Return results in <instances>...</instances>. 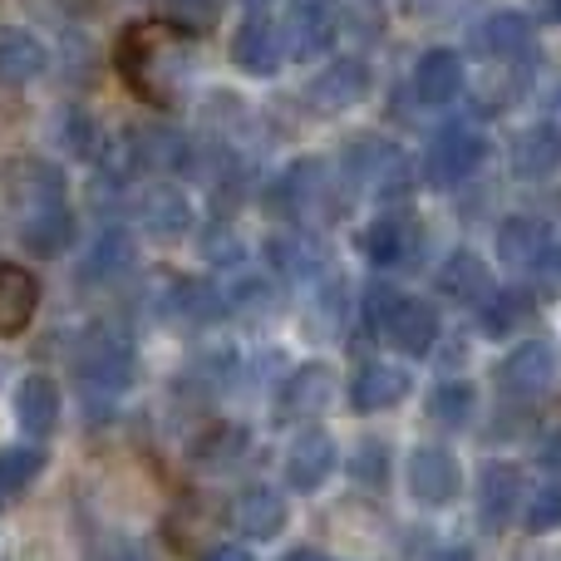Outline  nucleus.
<instances>
[{
  "instance_id": "nucleus-1",
  "label": "nucleus",
  "mask_w": 561,
  "mask_h": 561,
  "mask_svg": "<svg viewBox=\"0 0 561 561\" xmlns=\"http://www.w3.org/2000/svg\"><path fill=\"white\" fill-rule=\"evenodd\" d=\"M187 35H193V30L173 25V20H138V25H128L124 35H118V49H114L118 75H124V84L134 89L144 104H158V108L173 104Z\"/></svg>"
},
{
  "instance_id": "nucleus-2",
  "label": "nucleus",
  "mask_w": 561,
  "mask_h": 561,
  "mask_svg": "<svg viewBox=\"0 0 561 561\" xmlns=\"http://www.w3.org/2000/svg\"><path fill=\"white\" fill-rule=\"evenodd\" d=\"M10 207H15V232L30 252L49 256L59 247H69L75 217H69L65 203V173L55 163L25 158V163L10 168Z\"/></svg>"
},
{
  "instance_id": "nucleus-3",
  "label": "nucleus",
  "mask_w": 561,
  "mask_h": 561,
  "mask_svg": "<svg viewBox=\"0 0 561 561\" xmlns=\"http://www.w3.org/2000/svg\"><path fill=\"white\" fill-rule=\"evenodd\" d=\"M75 369H79V379H84V389H94V394H118V389H128V379H134V345H128L124 335L94 330V335H84V345H79Z\"/></svg>"
},
{
  "instance_id": "nucleus-4",
  "label": "nucleus",
  "mask_w": 561,
  "mask_h": 561,
  "mask_svg": "<svg viewBox=\"0 0 561 561\" xmlns=\"http://www.w3.org/2000/svg\"><path fill=\"white\" fill-rule=\"evenodd\" d=\"M552 379H557V355L547 340H523V345L497 365V389H503L507 399H517V404L542 399L547 389H552Z\"/></svg>"
},
{
  "instance_id": "nucleus-5",
  "label": "nucleus",
  "mask_w": 561,
  "mask_h": 561,
  "mask_svg": "<svg viewBox=\"0 0 561 561\" xmlns=\"http://www.w3.org/2000/svg\"><path fill=\"white\" fill-rule=\"evenodd\" d=\"M483 153H488L483 134H478V128H468V124H454V128H444V134L434 138L424 168H428V178H434L438 187H448V183H463V178L483 163Z\"/></svg>"
},
{
  "instance_id": "nucleus-6",
  "label": "nucleus",
  "mask_w": 561,
  "mask_h": 561,
  "mask_svg": "<svg viewBox=\"0 0 561 561\" xmlns=\"http://www.w3.org/2000/svg\"><path fill=\"white\" fill-rule=\"evenodd\" d=\"M280 59H286V39L266 15H252L232 35V65L247 69V75H276Z\"/></svg>"
},
{
  "instance_id": "nucleus-7",
  "label": "nucleus",
  "mask_w": 561,
  "mask_h": 561,
  "mask_svg": "<svg viewBox=\"0 0 561 561\" xmlns=\"http://www.w3.org/2000/svg\"><path fill=\"white\" fill-rule=\"evenodd\" d=\"M369 94V69L359 59H335L330 69H320L316 84H310V104L320 114H340V108H355Z\"/></svg>"
},
{
  "instance_id": "nucleus-8",
  "label": "nucleus",
  "mask_w": 561,
  "mask_h": 561,
  "mask_svg": "<svg viewBox=\"0 0 561 561\" xmlns=\"http://www.w3.org/2000/svg\"><path fill=\"white\" fill-rule=\"evenodd\" d=\"M335 30H340V10L330 5V0H300L296 15H290V25H286V35H280V39H286L290 55L310 59V55H320V49H330Z\"/></svg>"
},
{
  "instance_id": "nucleus-9",
  "label": "nucleus",
  "mask_w": 561,
  "mask_h": 561,
  "mask_svg": "<svg viewBox=\"0 0 561 561\" xmlns=\"http://www.w3.org/2000/svg\"><path fill=\"white\" fill-rule=\"evenodd\" d=\"M45 69H49V49L39 45L30 30H15V25L0 30V84L25 89V84H35Z\"/></svg>"
},
{
  "instance_id": "nucleus-10",
  "label": "nucleus",
  "mask_w": 561,
  "mask_h": 561,
  "mask_svg": "<svg viewBox=\"0 0 561 561\" xmlns=\"http://www.w3.org/2000/svg\"><path fill=\"white\" fill-rule=\"evenodd\" d=\"M39 310V280L20 262H0V335H20Z\"/></svg>"
},
{
  "instance_id": "nucleus-11",
  "label": "nucleus",
  "mask_w": 561,
  "mask_h": 561,
  "mask_svg": "<svg viewBox=\"0 0 561 561\" xmlns=\"http://www.w3.org/2000/svg\"><path fill=\"white\" fill-rule=\"evenodd\" d=\"M409 488H414L419 503L444 507L458 497V463L444 454V448H419L409 458Z\"/></svg>"
},
{
  "instance_id": "nucleus-12",
  "label": "nucleus",
  "mask_w": 561,
  "mask_h": 561,
  "mask_svg": "<svg viewBox=\"0 0 561 561\" xmlns=\"http://www.w3.org/2000/svg\"><path fill=\"white\" fill-rule=\"evenodd\" d=\"M414 99L428 108L448 104V99H458V89H463V59L454 55V49H428L424 59L414 65Z\"/></svg>"
},
{
  "instance_id": "nucleus-13",
  "label": "nucleus",
  "mask_w": 561,
  "mask_h": 561,
  "mask_svg": "<svg viewBox=\"0 0 561 561\" xmlns=\"http://www.w3.org/2000/svg\"><path fill=\"white\" fill-rule=\"evenodd\" d=\"M335 444H330L320 428H306V434L290 444V458H286V478L290 488H300V493H316L320 483H325L330 473H335Z\"/></svg>"
},
{
  "instance_id": "nucleus-14",
  "label": "nucleus",
  "mask_w": 561,
  "mask_h": 561,
  "mask_svg": "<svg viewBox=\"0 0 561 561\" xmlns=\"http://www.w3.org/2000/svg\"><path fill=\"white\" fill-rule=\"evenodd\" d=\"M385 340H394V345L409 350V355H428V350H434V340H438V310L428 306V300L399 296L394 316H389Z\"/></svg>"
},
{
  "instance_id": "nucleus-15",
  "label": "nucleus",
  "mask_w": 561,
  "mask_h": 561,
  "mask_svg": "<svg viewBox=\"0 0 561 561\" xmlns=\"http://www.w3.org/2000/svg\"><path fill=\"white\" fill-rule=\"evenodd\" d=\"M15 414H20V428L35 438H49L59 424V389L49 375H25L15 389Z\"/></svg>"
},
{
  "instance_id": "nucleus-16",
  "label": "nucleus",
  "mask_w": 561,
  "mask_h": 561,
  "mask_svg": "<svg viewBox=\"0 0 561 561\" xmlns=\"http://www.w3.org/2000/svg\"><path fill=\"white\" fill-rule=\"evenodd\" d=\"M547 247H552V237H547V227L537 217H507L497 227V262L513 266V272L547 262Z\"/></svg>"
},
{
  "instance_id": "nucleus-17",
  "label": "nucleus",
  "mask_w": 561,
  "mask_h": 561,
  "mask_svg": "<svg viewBox=\"0 0 561 561\" xmlns=\"http://www.w3.org/2000/svg\"><path fill=\"white\" fill-rule=\"evenodd\" d=\"M138 222L153 237H183L187 222H193V207H187V197L178 193V187L153 183L138 193Z\"/></svg>"
},
{
  "instance_id": "nucleus-18",
  "label": "nucleus",
  "mask_w": 561,
  "mask_h": 561,
  "mask_svg": "<svg viewBox=\"0 0 561 561\" xmlns=\"http://www.w3.org/2000/svg\"><path fill=\"white\" fill-rule=\"evenodd\" d=\"M419 247H424V237H419V227L409 217H379L365 232V252L375 266H409Z\"/></svg>"
},
{
  "instance_id": "nucleus-19",
  "label": "nucleus",
  "mask_w": 561,
  "mask_h": 561,
  "mask_svg": "<svg viewBox=\"0 0 561 561\" xmlns=\"http://www.w3.org/2000/svg\"><path fill=\"white\" fill-rule=\"evenodd\" d=\"M404 394H409V375L399 365H365L350 379V399H355V409H365V414L394 409Z\"/></svg>"
},
{
  "instance_id": "nucleus-20",
  "label": "nucleus",
  "mask_w": 561,
  "mask_h": 561,
  "mask_svg": "<svg viewBox=\"0 0 561 561\" xmlns=\"http://www.w3.org/2000/svg\"><path fill=\"white\" fill-rule=\"evenodd\" d=\"M513 168L523 178H552L561 168V128L537 124L513 144Z\"/></svg>"
},
{
  "instance_id": "nucleus-21",
  "label": "nucleus",
  "mask_w": 561,
  "mask_h": 561,
  "mask_svg": "<svg viewBox=\"0 0 561 561\" xmlns=\"http://www.w3.org/2000/svg\"><path fill=\"white\" fill-rule=\"evenodd\" d=\"M232 523L247 537H276L286 527V497H276L272 488H247L232 507Z\"/></svg>"
},
{
  "instance_id": "nucleus-22",
  "label": "nucleus",
  "mask_w": 561,
  "mask_h": 561,
  "mask_svg": "<svg viewBox=\"0 0 561 561\" xmlns=\"http://www.w3.org/2000/svg\"><path fill=\"white\" fill-rule=\"evenodd\" d=\"M128 153H134L138 168L168 173V168H183L187 158H193V148H187V138L173 134V128H138L134 144H128Z\"/></svg>"
},
{
  "instance_id": "nucleus-23",
  "label": "nucleus",
  "mask_w": 561,
  "mask_h": 561,
  "mask_svg": "<svg viewBox=\"0 0 561 561\" xmlns=\"http://www.w3.org/2000/svg\"><path fill=\"white\" fill-rule=\"evenodd\" d=\"M134 266V237L124 232V227H104L99 232V242L89 247V256H84V280H118Z\"/></svg>"
},
{
  "instance_id": "nucleus-24",
  "label": "nucleus",
  "mask_w": 561,
  "mask_h": 561,
  "mask_svg": "<svg viewBox=\"0 0 561 561\" xmlns=\"http://www.w3.org/2000/svg\"><path fill=\"white\" fill-rule=\"evenodd\" d=\"M533 45V25H527V15H517V10H497V15H488L483 25H478V49L483 55H523V49Z\"/></svg>"
},
{
  "instance_id": "nucleus-25",
  "label": "nucleus",
  "mask_w": 561,
  "mask_h": 561,
  "mask_svg": "<svg viewBox=\"0 0 561 561\" xmlns=\"http://www.w3.org/2000/svg\"><path fill=\"white\" fill-rule=\"evenodd\" d=\"M517 503H523V473L513 463H493L483 473V523L503 527Z\"/></svg>"
},
{
  "instance_id": "nucleus-26",
  "label": "nucleus",
  "mask_w": 561,
  "mask_h": 561,
  "mask_svg": "<svg viewBox=\"0 0 561 561\" xmlns=\"http://www.w3.org/2000/svg\"><path fill=\"white\" fill-rule=\"evenodd\" d=\"M213 523H217V507L203 503V497H183V507H173L168 517V542L178 552H197L203 537H213Z\"/></svg>"
},
{
  "instance_id": "nucleus-27",
  "label": "nucleus",
  "mask_w": 561,
  "mask_h": 561,
  "mask_svg": "<svg viewBox=\"0 0 561 561\" xmlns=\"http://www.w3.org/2000/svg\"><path fill=\"white\" fill-rule=\"evenodd\" d=\"M438 290L444 296H458V300H473L488 290V266L478 262L473 252H454L444 262V272H438Z\"/></svg>"
},
{
  "instance_id": "nucleus-28",
  "label": "nucleus",
  "mask_w": 561,
  "mask_h": 561,
  "mask_svg": "<svg viewBox=\"0 0 561 561\" xmlns=\"http://www.w3.org/2000/svg\"><path fill=\"white\" fill-rule=\"evenodd\" d=\"M39 468H45V454H39V448H30V444L0 448V503L25 493V488L39 478Z\"/></svg>"
},
{
  "instance_id": "nucleus-29",
  "label": "nucleus",
  "mask_w": 561,
  "mask_h": 561,
  "mask_svg": "<svg viewBox=\"0 0 561 561\" xmlns=\"http://www.w3.org/2000/svg\"><path fill=\"white\" fill-rule=\"evenodd\" d=\"M330 394H335L330 369L306 365L300 375H290V385H286V414H316V409H325Z\"/></svg>"
},
{
  "instance_id": "nucleus-30",
  "label": "nucleus",
  "mask_w": 561,
  "mask_h": 561,
  "mask_svg": "<svg viewBox=\"0 0 561 561\" xmlns=\"http://www.w3.org/2000/svg\"><path fill=\"white\" fill-rule=\"evenodd\" d=\"M428 414L448 428H463L468 419H473V385H463V379H444V385L434 389V399H428Z\"/></svg>"
},
{
  "instance_id": "nucleus-31",
  "label": "nucleus",
  "mask_w": 561,
  "mask_h": 561,
  "mask_svg": "<svg viewBox=\"0 0 561 561\" xmlns=\"http://www.w3.org/2000/svg\"><path fill=\"white\" fill-rule=\"evenodd\" d=\"M272 262H276V272L286 280H300V276L316 272L320 247L310 242V237H276V242H272Z\"/></svg>"
},
{
  "instance_id": "nucleus-32",
  "label": "nucleus",
  "mask_w": 561,
  "mask_h": 561,
  "mask_svg": "<svg viewBox=\"0 0 561 561\" xmlns=\"http://www.w3.org/2000/svg\"><path fill=\"white\" fill-rule=\"evenodd\" d=\"M527 316H533V300H527L523 290H503V296H493L483 306V330L488 335H513Z\"/></svg>"
},
{
  "instance_id": "nucleus-33",
  "label": "nucleus",
  "mask_w": 561,
  "mask_h": 561,
  "mask_svg": "<svg viewBox=\"0 0 561 561\" xmlns=\"http://www.w3.org/2000/svg\"><path fill=\"white\" fill-rule=\"evenodd\" d=\"M350 478L355 483H365V488H379L389 478V454H385V444H359L355 448V458H350Z\"/></svg>"
},
{
  "instance_id": "nucleus-34",
  "label": "nucleus",
  "mask_w": 561,
  "mask_h": 561,
  "mask_svg": "<svg viewBox=\"0 0 561 561\" xmlns=\"http://www.w3.org/2000/svg\"><path fill=\"white\" fill-rule=\"evenodd\" d=\"M163 10H168L163 20H173V25H183V30H203V25H213L217 0H163Z\"/></svg>"
},
{
  "instance_id": "nucleus-35",
  "label": "nucleus",
  "mask_w": 561,
  "mask_h": 561,
  "mask_svg": "<svg viewBox=\"0 0 561 561\" xmlns=\"http://www.w3.org/2000/svg\"><path fill=\"white\" fill-rule=\"evenodd\" d=\"M394 306H399V290L394 286H369L365 290V320H369V330H375V335H385V330H389Z\"/></svg>"
},
{
  "instance_id": "nucleus-36",
  "label": "nucleus",
  "mask_w": 561,
  "mask_h": 561,
  "mask_svg": "<svg viewBox=\"0 0 561 561\" xmlns=\"http://www.w3.org/2000/svg\"><path fill=\"white\" fill-rule=\"evenodd\" d=\"M527 523H533V533H547V527H561V483L542 488V493L533 497V507H527Z\"/></svg>"
},
{
  "instance_id": "nucleus-37",
  "label": "nucleus",
  "mask_w": 561,
  "mask_h": 561,
  "mask_svg": "<svg viewBox=\"0 0 561 561\" xmlns=\"http://www.w3.org/2000/svg\"><path fill=\"white\" fill-rule=\"evenodd\" d=\"M237 448H242V434H232V428H227V434H213V438H207V444L197 448V458H203L207 468H222V463H232L227 454H237Z\"/></svg>"
},
{
  "instance_id": "nucleus-38",
  "label": "nucleus",
  "mask_w": 561,
  "mask_h": 561,
  "mask_svg": "<svg viewBox=\"0 0 561 561\" xmlns=\"http://www.w3.org/2000/svg\"><path fill=\"white\" fill-rule=\"evenodd\" d=\"M203 561H252V557H247L242 547H213V552H207Z\"/></svg>"
},
{
  "instance_id": "nucleus-39",
  "label": "nucleus",
  "mask_w": 561,
  "mask_h": 561,
  "mask_svg": "<svg viewBox=\"0 0 561 561\" xmlns=\"http://www.w3.org/2000/svg\"><path fill=\"white\" fill-rule=\"evenodd\" d=\"M108 561H153V557L144 547H118V552H108Z\"/></svg>"
},
{
  "instance_id": "nucleus-40",
  "label": "nucleus",
  "mask_w": 561,
  "mask_h": 561,
  "mask_svg": "<svg viewBox=\"0 0 561 561\" xmlns=\"http://www.w3.org/2000/svg\"><path fill=\"white\" fill-rule=\"evenodd\" d=\"M542 458H547V468H552V473H561V434H557L552 444L542 448Z\"/></svg>"
},
{
  "instance_id": "nucleus-41",
  "label": "nucleus",
  "mask_w": 561,
  "mask_h": 561,
  "mask_svg": "<svg viewBox=\"0 0 561 561\" xmlns=\"http://www.w3.org/2000/svg\"><path fill=\"white\" fill-rule=\"evenodd\" d=\"M428 561H473V557L458 552V547H448V552H438V557H428Z\"/></svg>"
},
{
  "instance_id": "nucleus-42",
  "label": "nucleus",
  "mask_w": 561,
  "mask_h": 561,
  "mask_svg": "<svg viewBox=\"0 0 561 561\" xmlns=\"http://www.w3.org/2000/svg\"><path fill=\"white\" fill-rule=\"evenodd\" d=\"M286 561H325V557H320V552H310V547H300V552H290Z\"/></svg>"
},
{
  "instance_id": "nucleus-43",
  "label": "nucleus",
  "mask_w": 561,
  "mask_h": 561,
  "mask_svg": "<svg viewBox=\"0 0 561 561\" xmlns=\"http://www.w3.org/2000/svg\"><path fill=\"white\" fill-rule=\"evenodd\" d=\"M247 5H266V0H247Z\"/></svg>"
},
{
  "instance_id": "nucleus-44",
  "label": "nucleus",
  "mask_w": 561,
  "mask_h": 561,
  "mask_svg": "<svg viewBox=\"0 0 561 561\" xmlns=\"http://www.w3.org/2000/svg\"><path fill=\"white\" fill-rule=\"evenodd\" d=\"M557 262H561V247H557Z\"/></svg>"
},
{
  "instance_id": "nucleus-45",
  "label": "nucleus",
  "mask_w": 561,
  "mask_h": 561,
  "mask_svg": "<svg viewBox=\"0 0 561 561\" xmlns=\"http://www.w3.org/2000/svg\"><path fill=\"white\" fill-rule=\"evenodd\" d=\"M557 108H561V94H557Z\"/></svg>"
}]
</instances>
